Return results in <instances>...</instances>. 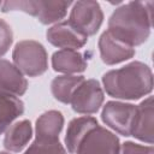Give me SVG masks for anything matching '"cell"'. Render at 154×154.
Wrapping results in <instances>:
<instances>
[{
    "mask_svg": "<svg viewBox=\"0 0 154 154\" xmlns=\"http://www.w3.org/2000/svg\"><path fill=\"white\" fill-rule=\"evenodd\" d=\"M23 113L24 103L19 97L0 91V135H2Z\"/></svg>",
    "mask_w": 154,
    "mask_h": 154,
    "instance_id": "16",
    "label": "cell"
},
{
    "mask_svg": "<svg viewBox=\"0 0 154 154\" xmlns=\"http://www.w3.org/2000/svg\"><path fill=\"white\" fill-rule=\"evenodd\" d=\"M99 123L94 117H78L72 119L69 123L67 130H66V135L64 138L66 149L69 150V153L75 154L76 148L79 143V141L82 140V137L87 134L88 130H90L91 128L96 126Z\"/></svg>",
    "mask_w": 154,
    "mask_h": 154,
    "instance_id": "17",
    "label": "cell"
},
{
    "mask_svg": "<svg viewBox=\"0 0 154 154\" xmlns=\"http://www.w3.org/2000/svg\"><path fill=\"white\" fill-rule=\"evenodd\" d=\"M64 126V116L60 111L51 109L42 113L35 124V136L38 140L57 141Z\"/></svg>",
    "mask_w": 154,
    "mask_h": 154,
    "instance_id": "14",
    "label": "cell"
},
{
    "mask_svg": "<svg viewBox=\"0 0 154 154\" xmlns=\"http://www.w3.org/2000/svg\"><path fill=\"white\" fill-rule=\"evenodd\" d=\"M99 52L101 60L106 65H116L131 59L136 51L129 45L119 41L107 30L103 31L99 38Z\"/></svg>",
    "mask_w": 154,
    "mask_h": 154,
    "instance_id": "11",
    "label": "cell"
},
{
    "mask_svg": "<svg viewBox=\"0 0 154 154\" xmlns=\"http://www.w3.org/2000/svg\"><path fill=\"white\" fill-rule=\"evenodd\" d=\"M153 128H154L153 96H148L140 105L136 106L131 122L130 136L148 144H152L154 138Z\"/></svg>",
    "mask_w": 154,
    "mask_h": 154,
    "instance_id": "10",
    "label": "cell"
},
{
    "mask_svg": "<svg viewBox=\"0 0 154 154\" xmlns=\"http://www.w3.org/2000/svg\"><path fill=\"white\" fill-rule=\"evenodd\" d=\"M83 81H84V76H77V75L58 76L51 83L52 94L58 101L63 103H70L73 91Z\"/></svg>",
    "mask_w": 154,
    "mask_h": 154,
    "instance_id": "18",
    "label": "cell"
},
{
    "mask_svg": "<svg viewBox=\"0 0 154 154\" xmlns=\"http://www.w3.org/2000/svg\"><path fill=\"white\" fill-rule=\"evenodd\" d=\"M119 154H154L153 146H142L134 143L131 141H126L122 144L119 149Z\"/></svg>",
    "mask_w": 154,
    "mask_h": 154,
    "instance_id": "21",
    "label": "cell"
},
{
    "mask_svg": "<svg viewBox=\"0 0 154 154\" xmlns=\"http://www.w3.org/2000/svg\"><path fill=\"white\" fill-rule=\"evenodd\" d=\"M13 42V32L11 26L0 18V58L7 53Z\"/></svg>",
    "mask_w": 154,
    "mask_h": 154,
    "instance_id": "20",
    "label": "cell"
},
{
    "mask_svg": "<svg viewBox=\"0 0 154 154\" xmlns=\"http://www.w3.org/2000/svg\"><path fill=\"white\" fill-rule=\"evenodd\" d=\"M152 29V2L131 1L117 7L108 19L107 31L135 48L147 41Z\"/></svg>",
    "mask_w": 154,
    "mask_h": 154,
    "instance_id": "1",
    "label": "cell"
},
{
    "mask_svg": "<svg viewBox=\"0 0 154 154\" xmlns=\"http://www.w3.org/2000/svg\"><path fill=\"white\" fill-rule=\"evenodd\" d=\"M119 149L118 136L97 124L82 137L75 154H119Z\"/></svg>",
    "mask_w": 154,
    "mask_h": 154,
    "instance_id": "5",
    "label": "cell"
},
{
    "mask_svg": "<svg viewBox=\"0 0 154 154\" xmlns=\"http://www.w3.org/2000/svg\"><path fill=\"white\" fill-rule=\"evenodd\" d=\"M103 90L96 79H84L73 91L70 103L79 114H94L103 103Z\"/></svg>",
    "mask_w": 154,
    "mask_h": 154,
    "instance_id": "7",
    "label": "cell"
},
{
    "mask_svg": "<svg viewBox=\"0 0 154 154\" xmlns=\"http://www.w3.org/2000/svg\"><path fill=\"white\" fill-rule=\"evenodd\" d=\"M105 91L114 99L138 100L153 90V72L142 61H131L102 76Z\"/></svg>",
    "mask_w": 154,
    "mask_h": 154,
    "instance_id": "2",
    "label": "cell"
},
{
    "mask_svg": "<svg viewBox=\"0 0 154 154\" xmlns=\"http://www.w3.org/2000/svg\"><path fill=\"white\" fill-rule=\"evenodd\" d=\"M1 5H2V4H1V1H0V6H1Z\"/></svg>",
    "mask_w": 154,
    "mask_h": 154,
    "instance_id": "23",
    "label": "cell"
},
{
    "mask_svg": "<svg viewBox=\"0 0 154 154\" xmlns=\"http://www.w3.org/2000/svg\"><path fill=\"white\" fill-rule=\"evenodd\" d=\"M0 154H10V152H0Z\"/></svg>",
    "mask_w": 154,
    "mask_h": 154,
    "instance_id": "22",
    "label": "cell"
},
{
    "mask_svg": "<svg viewBox=\"0 0 154 154\" xmlns=\"http://www.w3.org/2000/svg\"><path fill=\"white\" fill-rule=\"evenodd\" d=\"M24 154H66V149L59 142V140L48 141L35 138Z\"/></svg>",
    "mask_w": 154,
    "mask_h": 154,
    "instance_id": "19",
    "label": "cell"
},
{
    "mask_svg": "<svg viewBox=\"0 0 154 154\" xmlns=\"http://www.w3.org/2000/svg\"><path fill=\"white\" fill-rule=\"evenodd\" d=\"M135 109L136 105L132 103L108 101L102 108L101 119L108 128L126 137L130 136V128Z\"/></svg>",
    "mask_w": 154,
    "mask_h": 154,
    "instance_id": "8",
    "label": "cell"
},
{
    "mask_svg": "<svg viewBox=\"0 0 154 154\" xmlns=\"http://www.w3.org/2000/svg\"><path fill=\"white\" fill-rule=\"evenodd\" d=\"M28 89V81L14 64L0 59V91L22 96Z\"/></svg>",
    "mask_w": 154,
    "mask_h": 154,
    "instance_id": "12",
    "label": "cell"
},
{
    "mask_svg": "<svg viewBox=\"0 0 154 154\" xmlns=\"http://www.w3.org/2000/svg\"><path fill=\"white\" fill-rule=\"evenodd\" d=\"M32 136L31 123L26 119L12 124L7 130L4 138V147L7 152L19 153L29 143Z\"/></svg>",
    "mask_w": 154,
    "mask_h": 154,
    "instance_id": "15",
    "label": "cell"
},
{
    "mask_svg": "<svg viewBox=\"0 0 154 154\" xmlns=\"http://www.w3.org/2000/svg\"><path fill=\"white\" fill-rule=\"evenodd\" d=\"M46 37L51 45L58 48L73 51L82 48L88 41V36L69 20L59 22L51 26L46 32Z\"/></svg>",
    "mask_w": 154,
    "mask_h": 154,
    "instance_id": "9",
    "label": "cell"
},
{
    "mask_svg": "<svg viewBox=\"0 0 154 154\" xmlns=\"http://www.w3.org/2000/svg\"><path fill=\"white\" fill-rule=\"evenodd\" d=\"M12 59L16 67L29 77L43 75L48 69V55L42 43L34 40H23L16 43Z\"/></svg>",
    "mask_w": 154,
    "mask_h": 154,
    "instance_id": "4",
    "label": "cell"
},
{
    "mask_svg": "<svg viewBox=\"0 0 154 154\" xmlns=\"http://www.w3.org/2000/svg\"><path fill=\"white\" fill-rule=\"evenodd\" d=\"M52 67L57 72L73 75L87 69V60L83 54L73 49H60L52 55Z\"/></svg>",
    "mask_w": 154,
    "mask_h": 154,
    "instance_id": "13",
    "label": "cell"
},
{
    "mask_svg": "<svg viewBox=\"0 0 154 154\" xmlns=\"http://www.w3.org/2000/svg\"><path fill=\"white\" fill-rule=\"evenodd\" d=\"M69 22L89 37L99 31L103 22V12L96 1L72 2Z\"/></svg>",
    "mask_w": 154,
    "mask_h": 154,
    "instance_id": "6",
    "label": "cell"
},
{
    "mask_svg": "<svg viewBox=\"0 0 154 154\" xmlns=\"http://www.w3.org/2000/svg\"><path fill=\"white\" fill-rule=\"evenodd\" d=\"M71 5V1L61 0H11L5 1L1 5V11H23L30 16L36 17L42 24L48 25L60 22L66 16L67 8Z\"/></svg>",
    "mask_w": 154,
    "mask_h": 154,
    "instance_id": "3",
    "label": "cell"
}]
</instances>
